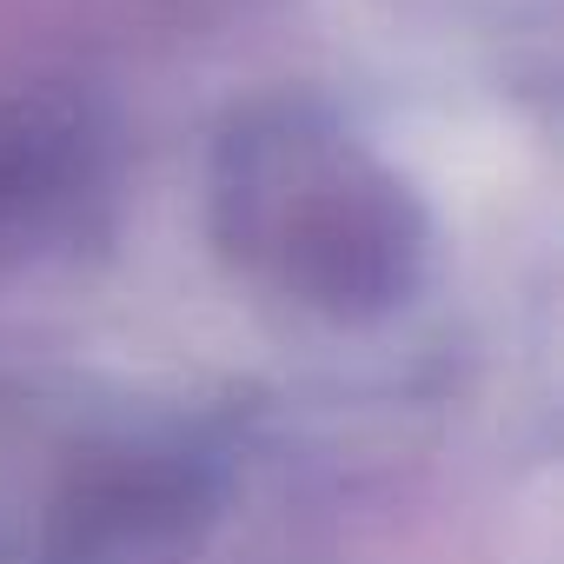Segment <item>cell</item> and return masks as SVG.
I'll use <instances>...</instances> for the list:
<instances>
[]
</instances>
